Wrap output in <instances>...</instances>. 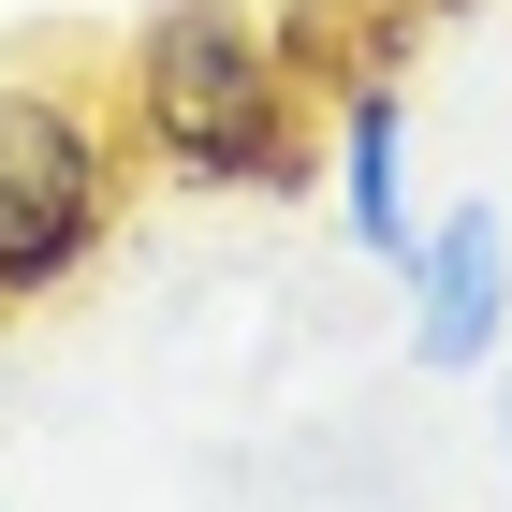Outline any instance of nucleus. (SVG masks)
Returning a JSON list of instances; mask_svg holds the SVG:
<instances>
[{"instance_id": "4", "label": "nucleus", "mask_w": 512, "mask_h": 512, "mask_svg": "<svg viewBox=\"0 0 512 512\" xmlns=\"http://www.w3.org/2000/svg\"><path fill=\"white\" fill-rule=\"evenodd\" d=\"M337 235H352L366 264H410V235H425V191H410V103H395L381 74L337 103Z\"/></svg>"}, {"instance_id": "3", "label": "nucleus", "mask_w": 512, "mask_h": 512, "mask_svg": "<svg viewBox=\"0 0 512 512\" xmlns=\"http://www.w3.org/2000/svg\"><path fill=\"white\" fill-rule=\"evenodd\" d=\"M395 308H410V366L425 381H483L512 352V205L498 191L425 205V235L395 264Z\"/></svg>"}, {"instance_id": "2", "label": "nucleus", "mask_w": 512, "mask_h": 512, "mask_svg": "<svg viewBox=\"0 0 512 512\" xmlns=\"http://www.w3.org/2000/svg\"><path fill=\"white\" fill-rule=\"evenodd\" d=\"M132 205V118L59 74H0V322L59 308Z\"/></svg>"}, {"instance_id": "5", "label": "nucleus", "mask_w": 512, "mask_h": 512, "mask_svg": "<svg viewBox=\"0 0 512 512\" xmlns=\"http://www.w3.org/2000/svg\"><path fill=\"white\" fill-rule=\"evenodd\" d=\"M498 469H512V352H498Z\"/></svg>"}, {"instance_id": "1", "label": "nucleus", "mask_w": 512, "mask_h": 512, "mask_svg": "<svg viewBox=\"0 0 512 512\" xmlns=\"http://www.w3.org/2000/svg\"><path fill=\"white\" fill-rule=\"evenodd\" d=\"M118 118H132V147H147L176 191H293V176H308L293 44H278L249 0H161L147 30H132Z\"/></svg>"}]
</instances>
